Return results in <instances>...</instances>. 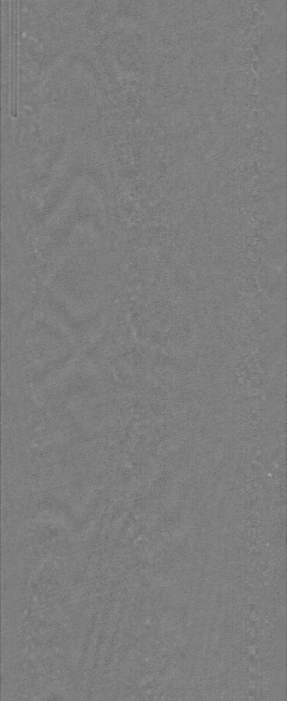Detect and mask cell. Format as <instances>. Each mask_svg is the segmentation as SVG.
Wrapping results in <instances>:
<instances>
[{"instance_id":"cell-1","label":"cell","mask_w":287,"mask_h":701,"mask_svg":"<svg viewBox=\"0 0 287 701\" xmlns=\"http://www.w3.org/2000/svg\"><path fill=\"white\" fill-rule=\"evenodd\" d=\"M10 114L18 115L17 64H18V2H10Z\"/></svg>"}]
</instances>
